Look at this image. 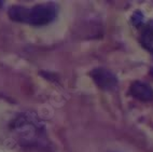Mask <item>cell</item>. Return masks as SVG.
Returning <instances> with one entry per match:
<instances>
[{
  "mask_svg": "<svg viewBox=\"0 0 153 152\" xmlns=\"http://www.w3.org/2000/svg\"><path fill=\"white\" fill-rule=\"evenodd\" d=\"M91 76L93 78L94 82L100 87L101 90L111 91L118 84V80H117L114 75L105 68H96V69L92 70Z\"/></svg>",
  "mask_w": 153,
  "mask_h": 152,
  "instance_id": "cell-3",
  "label": "cell"
},
{
  "mask_svg": "<svg viewBox=\"0 0 153 152\" xmlns=\"http://www.w3.org/2000/svg\"><path fill=\"white\" fill-rule=\"evenodd\" d=\"M9 17L19 23L42 26L53 22L57 16V6L55 3H43L33 7L12 6L8 11Z\"/></svg>",
  "mask_w": 153,
  "mask_h": 152,
  "instance_id": "cell-2",
  "label": "cell"
},
{
  "mask_svg": "<svg viewBox=\"0 0 153 152\" xmlns=\"http://www.w3.org/2000/svg\"><path fill=\"white\" fill-rule=\"evenodd\" d=\"M14 137L23 147H43L47 141L43 125L35 115L22 113L15 118L11 125Z\"/></svg>",
  "mask_w": 153,
  "mask_h": 152,
  "instance_id": "cell-1",
  "label": "cell"
},
{
  "mask_svg": "<svg viewBox=\"0 0 153 152\" xmlns=\"http://www.w3.org/2000/svg\"><path fill=\"white\" fill-rule=\"evenodd\" d=\"M151 76L153 77V68H152V69H151Z\"/></svg>",
  "mask_w": 153,
  "mask_h": 152,
  "instance_id": "cell-6",
  "label": "cell"
},
{
  "mask_svg": "<svg viewBox=\"0 0 153 152\" xmlns=\"http://www.w3.org/2000/svg\"><path fill=\"white\" fill-rule=\"evenodd\" d=\"M129 94L133 97L142 101H150L153 99V90L148 83L141 81H136L131 84L129 89Z\"/></svg>",
  "mask_w": 153,
  "mask_h": 152,
  "instance_id": "cell-4",
  "label": "cell"
},
{
  "mask_svg": "<svg viewBox=\"0 0 153 152\" xmlns=\"http://www.w3.org/2000/svg\"><path fill=\"white\" fill-rule=\"evenodd\" d=\"M139 41L141 45L153 55V19L143 25L140 33Z\"/></svg>",
  "mask_w": 153,
  "mask_h": 152,
  "instance_id": "cell-5",
  "label": "cell"
}]
</instances>
